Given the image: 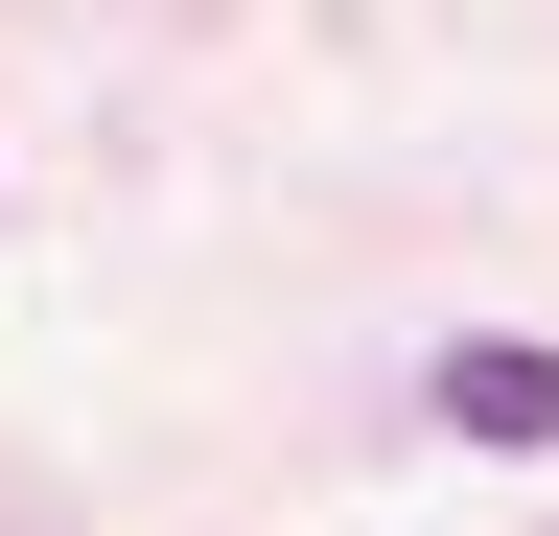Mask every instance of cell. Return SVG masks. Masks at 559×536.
Masks as SVG:
<instances>
[{"instance_id": "cell-1", "label": "cell", "mask_w": 559, "mask_h": 536, "mask_svg": "<svg viewBox=\"0 0 559 536\" xmlns=\"http://www.w3.org/2000/svg\"><path fill=\"white\" fill-rule=\"evenodd\" d=\"M443 420L536 466V443H559V350H536V326H466V350H443Z\"/></svg>"}]
</instances>
